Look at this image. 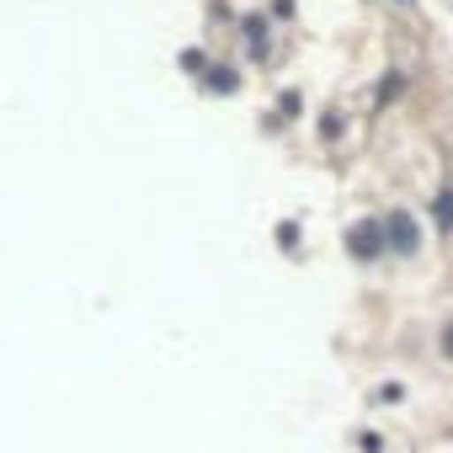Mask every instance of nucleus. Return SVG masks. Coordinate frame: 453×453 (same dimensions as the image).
Returning <instances> with one entry per match:
<instances>
[{
	"mask_svg": "<svg viewBox=\"0 0 453 453\" xmlns=\"http://www.w3.org/2000/svg\"><path fill=\"white\" fill-rule=\"evenodd\" d=\"M384 235H395V251H416L421 246V230L411 224V213H389L384 219Z\"/></svg>",
	"mask_w": 453,
	"mask_h": 453,
	"instance_id": "f03ea898",
	"label": "nucleus"
},
{
	"mask_svg": "<svg viewBox=\"0 0 453 453\" xmlns=\"http://www.w3.org/2000/svg\"><path fill=\"white\" fill-rule=\"evenodd\" d=\"M442 357L453 363V326H442Z\"/></svg>",
	"mask_w": 453,
	"mask_h": 453,
	"instance_id": "7ed1b4c3",
	"label": "nucleus"
},
{
	"mask_svg": "<svg viewBox=\"0 0 453 453\" xmlns=\"http://www.w3.org/2000/svg\"><path fill=\"white\" fill-rule=\"evenodd\" d=\"M384 224H352L347 230V246H352V257H363V262H373L379 251H384Z\"/></svg>",
	"mask_w": 453,
	"mask_h": 453,
	"instance_id": "f257e3e1",
	"label": "nucleus"
}]
</instances>
